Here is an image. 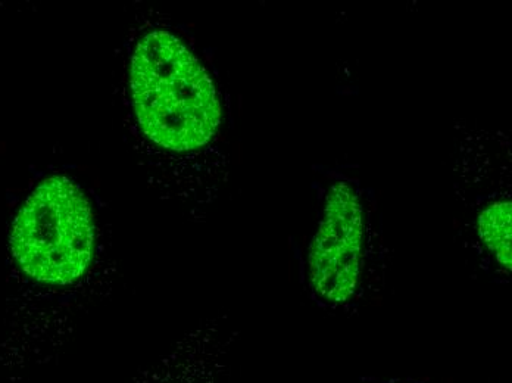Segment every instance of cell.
I'll return each mask as SVG.
<instances>
[{"mask_svg": "<svg viewBox=\"0 0 512 383\" xmlns=\"http://www.w3.org/2000/svg\"><path fill=\"white\" fill-rule=\"evenodd\" d=\"M131 92L143 132L164 148H201L220 126L212 80L198 58L167 31H154L137 46Z\"/></svg>", "mask_w": 512, "mask_h": 383, "instance_id": "cell-1", "label": "cell"}, {"mask_svg": "<svg viewBox=\"0 0 512 383\" xmlns=\"http://www.w3.org/2000/svg\"><path fill=\"white\" fill-rule=\"evenodd\" d=\"M93 247L95 227L89 202L65 177L43 182L12 227V254L21 269L39 282H74L89 267Z\"/></svg>", "mask_w": 512, "mask_h": 383, "instance_id": "cell-2", "label": "cell"}, {"mask_svg": "<svg viewBox=\"0 0 512 383\" xmlns=\"http://www.w3.org/2000/svg\"><path fill=\"white\" fill-rule=\"evenodd\" d=\"M364 220L358 195L339 183L327 196L326 211L309 251V277L324 300L348 301L357 289Z\"/></svg>", "mask_w": 512, "mask_h": 383, "instance_id": "cell-3", "label": "cell"}, {"mask_svg": "<svg viewBox=\"0 0 512 383\" xmlns=\"http://www.w3.org/2000/svg\"><path fill=\"white\" fill-rule=\"evenodd\" d=\"M480 236L499 266L511 269V204L496 202L479 219Z\"/></svg>", "mask_w": 512, "mask_h": 383, "instance_id": "cell-4", "label": "cell"}]
</instances>
